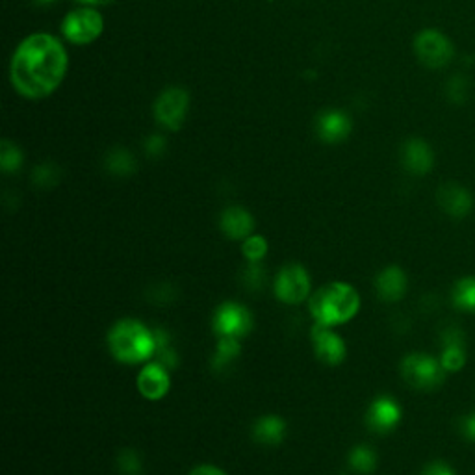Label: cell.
Listing matches in <instances>:
<instances>
[{
  "mask_svg": "<svg viewBox=\"0 0 475 475\" xmlns=\"http://www.w3.org/2000/svg\"><path fill=\"white\" fill-rule=\"evenodd\" d=\"M69 56L64 43L52 34L37 32L17 45L10 62L13 90L30 101L52 95L64 82Z\"/></svg>",
  "mask_w": 475,
  "mask_h": 475,
  "instance_id": "6da1fadb",
  "label": "cell"
},
{
  "mask_svg": "<svg viewBox=\"0 0 475 475\" xmlns=\"http://www.w3.org/2000/svg\"><path fill=\"white\" fill-rule=\"evenodd\" d=\"M361 308V295L347 283H331L310 297V314L318 325L336 327L351 322Z\"/></svg>",
  "mask_w": 475,
  "mask_h": 475,
  "instance_id": "7a4b0ae2",
  "label": "cell"
},
{
  "mask_svg": "<svg viewBox=\"0 0 475 475\" xmlns=\"http://www.w3.org/2000/svg\"><path fill=\"white\" fill-rule=\"evenodd\" d=\"M108 347L119 362H145L154 356V334L140 322L121 320L108 332Z\"/></svg>",
  "mask_w": 475,
  "mask_h": 475,
  "instance_id": "3957f363",
  "label": "cell"
},
{
  "mask_svg": "<svg viewBox=\"0 0 475 475\" xmlns=\"http://www.w3.org/2000/svg\"><path fill=\"white\" fill-rule=\"evenodd\" d=\"M403 379L416 390H434L446 379L440 359L427 353H410L401 361Z\"/></svg>",
  "mask_w": 475,
  "mask_h": 475,
  "instance_id": "277c9868",
  "label": "cell"
},
{
  "mask_svg": "<svg viewBox=\"0 0 475 475\" xmlns=\"http://www.w3.org/2000/svg\"><path fill=\"white\" fill-rule=\"evenodd\" d=\"M105 32L101 12L91 6H81L69 12L62 21V34L73 45H90Z\"/></svg>",
  "mask_w": 475,
  "mask_h": 475,
  "instance_id": "5b68a950",
  "label": "cell"
},
{
  "mask_svg": "<svg viewBox=\"0 0 475 475\" xmlns=\"http://www.w3.org/2000/svg\"><path fill=\"white\" fill-rule=\"evenodd\" d=\"M190 112V93L183 86L166 88L154 101L152 113L156 123L169 132L181 130Z\"/></svg>",
  "mask_w": 475,
  "mask_h": 475,
  "instance_id": "8992f818",
  "label": "cell"
},
{
  "mask_svg": "<svg viewBox=\"0 0 475 475\" xmlns=\"http://www.w3.org/2000/svg\"><path fill=\"white\" fill-rule=\"evenodd\" d=\"M414 54L425 67L444 69L453 62L455 49L451 39L444 32L437 28H424L414 37Z\"/></svg>",
  "mask_w": 475,
  "mask_h": 475,
  "instance_id": "52a82bcc",
  "label": "cell"
},
{
  "mask_svg": "<svg viewBox=\"0 0 475 475\" xmlns=\"http://www.w3.org/2000/svg\"><path fill=\"white\" fill-rule=\"evenodd\" d=\"M273 288L279 301L286 305L301 303L310 295L308 271L301 264H288L276 273Z\"/></svg>",
  "mask_w": 475,
  "mask_h": 475,
  "instance_id": "ba28073f",
  "label": "cell"
},
{
  "mask_svg": "<svg viewBox=\"0 0 475 475\" xmlns=\"http://www.w3.org/2000/svg\"><path fill=\"white\" fill-rule=\"evenodd\" d=\"M212 327L217 336L242 340L253 329V315L244 305L223 303L214 314Z\"/></svg>",
  "mask_w": 475,
  "mask_h": 475,
  "instance_id": "9c48e42d",
  "label": "cell"
},
{
  "mask_svg": "<svg viewBox=\"0 0 475 475\" xmlns=\"http://www.w3.org/2000/svg\"><path fill=\"white\" fill-rule=\"evenodd\" d=\"M403 412L400 403L390 395H379L366 412V425L378 434H386L400 425Z\"/></svg>",
  "mask_w": 475,
  "mask_h": 475,
  "instance_id": "30bf717a",
  "label": "cell"
},
{
  "mask_svg": "<svg viewBox=\"0 0 475 475\" xmlns=\"http://www.w3.org/2000/svg\"><path fill=\"white\" fill-rule=\"evenodd\" d=\"M440 364L446 373H457L466 364V336L457 325H448L440 332Z\"/></svg>",
  "mask_w": 475,
  "mask_h": 475,
  "instance_id": "8fae6325",
  "label": "cell"
},
{
  "mask_svg": "<svg viewBox=\"0 0 475 475\" xmlns=\"http://www.w3.org/2000/svg\"><path fill=\"white\" fill-rule=\"evenodd\" d=\"M400 158L403 169L414 176H425L434 167V151L422 137L407 140L401 145Z\"/></svg>",
  "mask_w": 475,
  "mask_h": 475,
  "instance_id": "7c38bea8",
  "label": "cell"
},
{
  "mask_svg": "<svg viewBox=\"0 0 475 475\" xmlns=\"http://www.w3.org/2000/svg\"><path fill=\"white\" fill-rule=\"evenodd\" d=\"M312 344L318 359L329 366H339L346 359V342L339 334L332 331V327H323L315 323L312 327Z\"/></svg>",
  "mask_w": 475,
  "mask_h": 475,
  "instance_id": "4fadbf2b",
  "label": "cell"
},
{
  "mask_svg": "<svg viewBox=\"0 0 475 475\" xmlns=\"http://www.w3.org/2000/svg\"><path fill=\"white\" fill-rule=\"evenodd\" d=\"M437 203L453 220H464L473 208V195L459 183H444L437 190Z\"/></svg>",
  "mask_w": 475,
  "mask_h": 475,
  "instance_id": "5bb4252c",
  "label": "cell"
},
{
  "mask_svg": "<svg viewBox=\"0 0 475 475\" xmlns=\"http://www.w3.org/2000/svg\"><path fill=\"white\" fill-rule=\"evenodd\" d=\"M353 130L351 117L342 110H325L315 119V134L323 144L334 145L347 140Z\"/></svg>",
  "mask_w": 475,
  "mask_h": 475,
  "instance_id": "9a60e30c",
  "label": "cell"
},
{
  "mask_svg": "<svg viewBox=\"0 0 475 475\" xmlns=\"http://www.w3.org/2000/svg\"><path fill=\"white\" fill-rule=\"evenodd\" d=\"M171 388V379H169V370L162 366L160 362H151L147 364L140 375H137V390L149 401H158L162 400L164 395Z\"/></svg>",
  "mask_w": 475,
  "mask_h": 475,
  "instance_id": "2e32d148",
  "label": "cell"
},
{
  "mask_svg": "<svg viewBox=\"0 0 475 475\" xmlns=\"http://www.w3.org/2000/svg\"><path fill=\"white\" fill-rule=\"evenodd\" d=\"M409 288L407 273L400 266H388L375 276V290L385 303L401 301Z\"/></svg>",
  "mask_w": 475,
  "mask_h": 475,
  "instance_id": "e0dca14e",
  "label": "cell"
},
{
  "mask_svg": "<svg viewBox=\"0 0 475 475\" xmlns=\"http://www.w3.org/2000/svg\"><path fill=\"white\" fill-rule=\"evenodd\" d=\"M220 229L230 240H247L254 230V217L244 206H229L220 215Z\"/></svg>",
  "mask_w": 475,
  "mask_h": 475,
  "instance_id": "ac0fdd59",
  "label": "cell"
},
{
  "mask_svg": "<svg viewBox=\"0 0 475 475\" xmlns=\"http://www.w3.org/2000/svg\"><path fill=\"white\" fill-rule=\"evenodd\" d=\"M253 439L262 446H279L286 439V422L279 416H262L253 425Z\"/></svg>",
  "mask_w": 475,
  "mask_h": 475,
  "instance_id": "d6986e66",
  "label": "cell"
},
{
  "mask_svg": "<svg viewBox=\"0 0 475 475\" xmlns=\"http://www.w3.org/2000/svg\"><path fill=\"white\" fill-rule=\"evenodd\" d=\"M105 167H106V171L110 175L119 176V178H125V176H130L132 173H136L137 164H136L134 154L128 149L113 147L105 156Z\"/></svg>",
  "mask_w": 475,
  "mask_h": 475,
  "instance_id": "ffe728a7",
  "label": "cell"
},
{
  "mask_svg": "<svg viewBox=\"0 0 475 475\" xmlns=\"http://www.w3.org/2000/svg\"><path fill=\"white\" fill-rule=\"evenodd\" d=\"M242 346L238 339H230V336H220V342H217L215 353L212 356V370L222 373L227 368L232 366V362L240 356Z\"/></svg>",
  "mask_w": 475,
  "mask_h": 475,
  "instance_id": "44dd1931",
  "label": "cell"
},
{
  "mask_svg": "<svg viewBox=\"0 0 475 475\" xmlns=\"http://www.w3.org/2000/svg\"><path fill=\"white\" fill-rule=\"evenodd\" d=\"M451 303L461 312H475V276L468 275L451 288Z\"/></svg>",
  "mask_w": 475,
  "mask_h": 475,
  "instance_id": "7402d4cb",
  "label": "cell"
},
{
  "mask_svg": "<svg viewBox=\"0 0 475 475\" xmlns=\"http://www.w3.org/2000/svg\"><path fill=\"white\" fill-rule=\"evenodd\" d=\"M349 466L359 473H371L378 466V453L370 446H356L349 453Z\"/></svg>",
  "mask_w": 475,
  "mask_h": 475,
  "instance_id": "603a6c76",
  "label": "cell"
},
{
  "mask_svg": "<svg viewBox=\"0 0 475 475\" xmlns=\"http://www.w3.org/2000/svg\"><path fill=\"white\" fill-rule=\"evenodd\" d=\"M25 156L23 151L19 149L13 142L3 140L0 144V167H3L4 173H17L23 167Z\"/></svg>",
  "mask_w": 475,
  "mask_h": 475,
  "instance_id": "cb8c5ba5",
  "label": "cell"
},
{
  "mask_svg": "<svg viewBox=\"0 0 475 475\" xmlns=\"http://www.w3.org/2000/svg\"><path fill=\"white\" fill-rule=\"evenodd\" d=\"M59 176H62V171H59V167L54 162H43V164H39L34 167L32 183L37 188L49 190L59 183Z\"/></svg>",
  "mask_w": 475,
  "mask_h": 475,
  "instance_id": "d4e9b609",
  "label": "cell"
},
{
  "mask_svg": "<svg viewBox=\"0 0 475 475\" xmlns=\"http://www.w3.org/2000/svg\"><path fill=\"white\" fill-rule=\"evenodd\" d=\"M446 97L448 101L453 103V105H464L468 101V95H470V82L468 78L464 74H453L449 81L446 82Z\"/></svg>",
  "mask_w": 475,
  "mask_h": 475,
  "instance_id": "484cf974",
  "label": "cell"
},
{
  "mask_svg": "<svg viewBox=\"0 0 475 475\" xmlns=\"http://www.w3.org/2000/svg\"><path fill=\"white\" fill-rule=\"evenodd\" d=\"M117 470L123 475H142L144 461L136 449H123L117 455Z\"/></svg>",
  "mask_w": 475,
  "mask_h": 475,
  "instance_id": "4316f807",
  "label": "cell"
},
{
  "mask_svg": "<svg viewBox=\"0 0 475 475\" xmlns=\"http://www.w3.org/2000/svg\"><path fill=\"white\" fill-rule=\"evenodd\" d=\"M242 251H244V256L249 261V262H261L266 253H268V242L264 236H254L251 234L247 240L244 242L242 245Z\"/></svg>",
  "mask_w": 475,
  "mask_h": 475,
  "instance_id": "83f0119b",
  "label": "cell"
},
{
  "mask_svg": "<svg viewBox=\"0 0 475 475\" xmlns=\"http://www.w3.org/2000/svg\"><path fill=\"white\" fill-rule=\"evenodd\" d=\"M242 283L247 290H261L266 283V269L261 266V262H249L247 268L242 273Z\"/></svg>",
  "mask_w": 475,
  "mask_h": 475,
  "instance_id": "f1b7e54d",
  "label": "cell"
},
{
  "mask_svg": "<svg viewBox=\"0 0 475 475\" xmlns=\"http://www.w3.org/2000/svg\"><path fill=\"white\" fill-rule=\"evenodd\" d=\"M167 149V140L162 134H151L144 140V151L149 158H160Z\"/></svg>",
  "mask_w": 475,
  "mask_h": 475,
  "instance_id": "f546056e",
  "label": "cell"
},
{
  "mask_svg": "<svg viewBox=\"0 0 475 475\" xmlns=\"http://www.w3.org/2000/svg\"><path fill=\"white\" fill-rule=\"evenodd\" d=\"M175 288L167 283H160V284H156L149 290V297L151 300L156 303V305H166V303H171L175 300Z\"/></svg>",
  "mask_w": 475,
  "mask_h": 475,
  "instance_id": "4dcf8cb0",
  "label": "cell"
},
{
  "mask_svg": "<svg viewBox=\"0 0 475 475\" xmlns=\"http://www.w3.org/2000/svg\"><path fill=\"white\" fill-rule=\"evenodd\" d=\"M154 359H156V362H160L162 366H166L169 371L175 370L178 366V362H181V359H178V353L173 349V346L158 349L154 353Z\"/></svg>",
  "mask_w": 475,
  "mask_h": 475,
  "instance_id": "1f68e13d",
  "label": "cell"
},
{
  "mask_svg": "<svg viewBox=\"0 0 475 475\" xmlns=\"http://www.w3.org/2000/svg\"><path fill=\"white\" fill-rule=\"evenodd\" d=\"M459 432L464 440L475 444V410L464 414L459 420Z\"/></svg>",
  "mask_w": 475,
  "mask_h": 475,
  "instance_id": "d6a6232c",
  "label": "cell"
},
{
  "mask_svg": "<svg viewBox=\"0 0 475 475\" xmlns=\"http://www.w3.org/2000/svg\"><path fill=\"white\" fill-rule=\"evenodd\" d=\"M420 475H457V471L444 461H432L424 466Z\"/></svg>",
  "mask_w": 475,
  "mask_h": 475,
  "instance_id": "836d02e7",
  "label": "cell"
},
{
  "mask_svg": "<svg viewBox=\"0 0 475 475\" xmlns=\"http://www.w3.org/2000/svg\"><path fill=\"white\" fill-rule=\"evenodd\" d=\"M188 475H227V473L214 464H199V466H195Z\"/></svg>",
  "mask_w": 475,
  "mask_h": 475,
  "instance_id": "e575fe53",
  "label": "cell"
},
{
  "mask_svg": "<svg viewBox=\"0 0 475 475\" xmlns=\"http://www.w3.org/2000/svg\"><path fill=\"white\" fill-rule=\"evenodd\" d=\"M78 4H82V6H91V8H97V6H108L112 4L113 0H76Z\"/></svg>",
  "mask_w": 475,
  "mask_h": 475,
  "instance_id": "d590c367",
  "label": "cell"
},
{
  "mask_svg": "<svg viewBox=\"0 0 475 475\" xmlns=\"http://www.w3.org/2000/svg\"><path fill=\"white\" fill-rule=\"evenodd\" d=\"M32 4L37 8H49V6L56 4V0H32Z\"/></svg>",
  "mask_w": 475,
  "mask_h": 475,
  "instance_id": "8d00e7d4",
  "label": "cell"
},
{
  "mask_svg": "<svg viewBox=\"0 0 475 475\" xmlns=\"http://www.w3.org/2000/svg\"><path fill=\"white\" fill-rule=\"evenodd\" d=\"M269 3H273V0H269Z\"/></svg>",
  "mask_w": 475,
  "mask_h": 475,
  "instance_id": "74e56055",
  "label": "cell"
}]
</instances>
